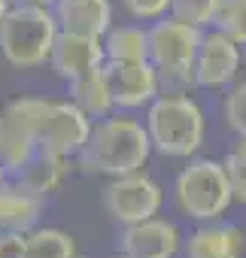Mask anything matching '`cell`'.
Masks as SVG:
<instances>
[{
  "instance_id": "obj_1",
  "label": "cell",
  "mask_w": 246,
  "mask_h": 258,
  "mask_svg": "<svg viewBox=\"0 0 246 258\" xmlns=\"http://www.w3.org/2000/svg\"><path fill=\"white\" fill-rule=\"evenodd\" d=\"M149 152V134L134 118H103L97 127H91L85 146L79 149L82 167L106 176H125L140 170Z\"/></svg>"
},
{
  "instance_id": "obj_2",
  "label": "cell",
  "mask_w": 246,
  "mask_h": 258,
  "mask_svg": "<svg viewBox=\"0 0 246 258\" xmlns=\"http://www.w3.org/2000/svg\"><path fill=\"white\" fill-rule=\"evenodd\" d=\"M146 134L152 149L161 155L189 158L204 143V112L192 97L182 94L155 97L146 118Z\"/></svg>"
},
{
  "instance_id": "obj_3",
  "label": "cell",
  "mask_w": 246,
  "mask_h": 258,
  "mask_svg": "<svg viewBox=\"0 0 246 258\" xmlns=\"http://www.w3.org/2000/svg\"><path fill=\"white\" fill-rule=\"evenodd\" d=\"M58 22L46 7L19 4L0 19V52L13 67H40L49 61Z\"/></svg>"
},
{
  "instance_id": "obj_4",
  "label": "cell",
  "mask_w": 246,
  "mask_h": 258,
  "mask_svg": "<svg viewBox=\"0 0 246 258\" xmlns=\"http://www.w3.org/2000/svg\"><path fill=\"white\" fill-rule=\"evenodd\" d=\"M231 201H234V195H231L225 164H219L213 158L192 161L176 179V204L189 219L213 222L228 210Z\"/></svg>"
},
{
  "instance_id": "obj_5",
  "label": "cell",
  "mask_w": 246,
  "mask_h": 258,
  "mask_svg": "<svg viewBox=\"0 0 246 258\" xmlns=\"http://www.w3.org/2000/svg\"><path fill=\"white\" fill-rule=\"evenodd\" d=\"M201 28L182 25L176 19L158 22L152 31H146V58L155 67V73L167 82H192V64L201 43Z\"/></svg>"
},
{
  "instance_id": "obj_6",
  "label": "cell",
  "mask_w": 246,
  "mask_h": 258,
  "mask_svg": "<svg viewBox=\"0 0 246 258\" xmlns=\"http://www.w3.org/2000/svg\"><path fill=\"white\" fill-rule=\"evenodd\" d=\"M103 207L115 222L134 225V222L152 219L158 213L161 188L137 170L125 173V176H112V182L103 188Z\"/></svg>"
},
{
  "instance_id": "obj_7",
  "label": "cell",
  "mask_w": 246,
  "mask_h": 258,
  "mask_svg": "<svg viewBox=\"0 0 246 258\" xmlns=\"http://www.w3.org/2000/svg\"><path fill=\"white\" fill-rule=\"evenodd\" d=\"M91 134V121L76 103H49L40 124V146L67 158L76 155Z\"/></svg>"
},
{
  "instance_id": "obj_8",
  "label": "cell",
  "mask_w": 246,
  "mask_h": 258,
  "mask_svg": "<svg viewBox=\"0 0 246 258\" xmlns=\"http://www.w3.org/2000/svg\"><path fill=\"white\" fill-rule=\"evenodd\" d=\"M112 106H143L158 94V73L149 61H103Z\"/></svg>"
},
{
  "instance_id": "obj_9",
  "label": "cell",
  "mask_w": 246,
  "mask_h": 258,
  "mask_svg": "<svg viewBox=\"0 0 246 258\" xmlns=\"http://www.w3.org/2000/svg\"><path fill=\"white\" fill-rule=\"evenodd\" d=\"M240 67V49L237 43H231L225 34L213 31V34H201L198 43V55L192 64V82L201 88H222L234 79Z\"/></svg>"
},
{
  "instance_id": "obj_10",
  "label": "cell",
  "mask_w": 246,
  "mask_h": 258,
  "mask_svg": "<svg viewBox=\"0 0 246 258\" xmlns=\"http://www.w3.org/2000/svg\"><path fill=\"white\" fill-rule=\"evenodd\" d=\"M49 64L61 79L73 82L76 76L103 64V43H100V37L58 31V37L52 43V52H49Z\"/></svg>"
},
{
  "instance_id": "obj_11",
  "label": "cell",
  "mask_w": 246,
  "mask_h": 258,
  "mask_svg": "<svg viewBox=\"0 0 246 258\" xmlns=\"http://www.w3.org/2000/svg\"><path fill=\"white\" fill-rule=\"evenodd\" d=\"M179 249V234L173 225L161 219H143L125 225L121 234V252L131 258H173Z\"/></svg>"
},
{
  "instance_id": "obj_12",
  "label": "cell",
  "mask_w": 246,
  "mask_h": 258,
  "mask_svg": "<svg viewBox=\"0 0 246 258\" xmlns=\"http://www.w3.org/2000/svg\"><path fill=\"white\" fill-rule=\"evenodd\" d=\"M55 22L58 31L70 34H88V37H103L112 22V7L109 0H55Z\"/></svg>"
},
{
  "instance_id": "obj_13",
  "label": "cell",
  "mask_w": 246,
  "mask_h": 258,
  "mask_svg": "<svg viewBox=\"0 0 246 258\" xmlns=\"http://www.w3.org/2000/svg\"><path fill=\"white\" fill-rule=\"evenodd\" d=\"M243 252V234L234 225L216 222L204 225L189 240V258H240Z\"/></svg>"
},
{
  "instance_id": "obj_14",
  "label": "cell",
  "mask_w": 246,
  "mask_h": 258,
  "mask_svg": "<svg viewBox=\"0 0 246 258\" xmlns=\"http://www.w3.org/2000/svg\"><path fill=\"white\" fill-rule=\"evenodd\" d=\"M43 198L19 188H4L0 185V231H31L40 219Z\"/></svg>"
},
{
  "instance_id": "obj_15",
  "label": "cell",
  "mask_w": 246,
  "mask_h": 258,
  "mask_svg": "<svg viewBox=\"0 0 246 258\" xmlns=\"http://www.w3.org/2000/svg\"><path fill=\"white\" fill-rule=\"evenodd\" d=\"M61 176H64V158L55 155V152H49V149H43V146H40V149L22 164V170H19L22 188L31 191V195H40V198L49 195L52 188H58Z\"/></svg>"
},
{
  "instance_id": "obj_16",
  "label": "cell",
  "mask_w": 246,
  "mask_h": 258,
  "mask_svg": "<svg viewBox=\"0 0 246 258\" xmlns=\"http://www.w3.org/2000/svg\"><path fill=\"white\" fill-rule=\"evenodd\" d=\"M70 97L88 118L91 115H106L112 109V94H109V85H106V76H103V64L76 76L70 82Z\"/></svg>"
},
{
  "instance_id": "obj_17",
  "label": "cell",
  "mask_w": 246,
  "mask_h": 258,
  "mask_svg": "<svg viewBox=\"0 0 246 258\" xmlns=\"http://www.w3.org/2000/svg\"><path fill=\"white\" fill-rule=\"evenodd\" d=\"M103 61H149L146 58V31L125 25V28H109L103 34Z\"/></svg>"
},
{
  "instance_id": "obj_18",
  "label": "cell",
  "mask_w": 246,
  "mask_h": 258,
  "mask_svg": "<svg viewBox=\"0 0 246 258\" xmlns=\"http://www.w3.org/2000/svg\"><path fill=\"white\" fill-rule=\"evenodd\" d=\"M76 252L73 237L55 228L25 234V258H70Z\"/></svg>"
},
{
  "instance_id": "obj_19",
  "label": "cell",
  "mask_w": 246,
  "mask_h": 258,
  "mask_svg": "<svg viewBox=\"0 0 246 258\" xmlns=\"http://www.w3.org/2000/svg\"><path fill=\"white\" fill-rule=\"evenodd\" d=\"M213 25L231 43L246 46V0H219Z\"/></svg>"
},
{
  "instance_id": "obj_20",
  "label": "cell",
  "mask_w": 246,
  "mask_h": 258,
  "mask_svg": "<svg viewBox=\"0 0 246 258\" xmlns=\"http://www.w3.org/2000/svg\"><path fill=\"white\" fill-rule=\"evenodd\" d=\"M170 16L182 25H192V28H207L213 25L216 19V10H219V0H170Z\"/></svg>"
},
{
  "instance_id": "obj_21",
  "label": "cell",
  "mask_w": 246,
  "mask_h": 258,
  "mask_svg": "<svg viewBox=\"0 0 246 258\" xmlns=\"http://www.w3.org/2000/svg\"><path fill=\"white\" fill-rule=\"evenodd\" d=\"M225 173L231 182V195L246 204V137H240V143L231 149L228 161H225Z\"/></svg>"
},
{
  "instance_id": "obj_22",
  "label": "cell",
  "mask_w": 246,
  "mask_h": 258,
  "mask_svg": "<svg viewBox=\"0 0 246 258\" xmlns=\"http://www.w3.org/2000/svg\"><path fill=\"white\" fill-rule=\"evenodd\" d=\"M225 118L237 137H246V85H237L225 100Z\"/></svg>"
},
{
  "instance_id": "obj_23",
  "label": "cell",
  "mask_w": 246,
  "mask_h": 258,
  "mask_svg": "<svg viewBox=\"0 0 246 258\" xmlns=\"http://www.w3.org/2000/svg\"><path fill=\"white\" fill-rule=\"evenodd\" d=\"M121 4H125L128 13L137 16V19H158V16L167 13L170 0H121Z\"/></svg>"
},
{
  "instance_id": "obj_24",
  "label": "cell",
  "mask_w": 246,
  "mask_h": 258,
  "mask_svg": "<svg viewBox=\"0 0 246 258\" xmlns=\"http://www.w3.org/2000/svg\"><path fill=\"white\" fill-rule=\"evenodd\" d=\"M0 258H25V234L0 231Z\"/></svg>"
},
{
  "instance_id": "obj_25",
  "label": "cell",
  "mask_w": 246,
  "mask_h": 258,
  "mask_svg": "<svg viewBox=\"0 0 246 258\" xmlns=\"http://www.w3.org/2000/svg\"><path fill=\"white\" fill-rule=\"evenodd\" d=\"M19 4H31V7H46V10H49L55 0H19Z\"/></svg>"
},
{
  "instance_id": "obj_26",
  "label": "cell",
  "mask_w": 246,
  "mask_h": 258,
  "mask_svg": "<svg viewBox=\"0 0 246 258\" xmlns=\"http://www.w3.org/2000/svg\"><path fill=\"white\" fill-rule=\"evenodd\" d=\"M7 10H10V0H0V19L7 16Z\"/></svg>"
},
{
  "instance_id": "obj_27",
  "label": "cell",
  "mask_w": 246,
  "mask_h": 258,
  "mask_svg": "<svg viewBox=\"0 0 246 258\" xmlns=\"http://www.w3.org/2000/svg\"><path fill=\"white\" fill-rule=\"evenodd\" d=\"M4 176H7V167H4V161H0V185H4Z\"/></svg>"
},
{
  "instance_id": "obj_28",
  "label": "cell",
  "mask_w": 246,
  "mask_h": 258,
  "mask_svg": "<svg viewBox=\"0 0 246 258\" xmlns=\"http://www.w3.org/2000/svg\"><path fill=\"white\" fill-rule=\"evenodd\" d=\"M70 258H85V255H76V252H73V255H70Z\"/></svg>"
},
{
  "instance_id": "obj_29",
  "label": "cell",
  "mask_w": 246,
  "mask_h": 258,
  "mask_svg": "<svg viewBox=\"0 0 246 258\" xmlns=\"http://www.w3.org/2000/svg\"><path fill=\"white\" fill-rule=\"evenodd\" d=\"M118 258H131V255H125V252H121V255H118Z\"/></svg>"
}]
</instances>
